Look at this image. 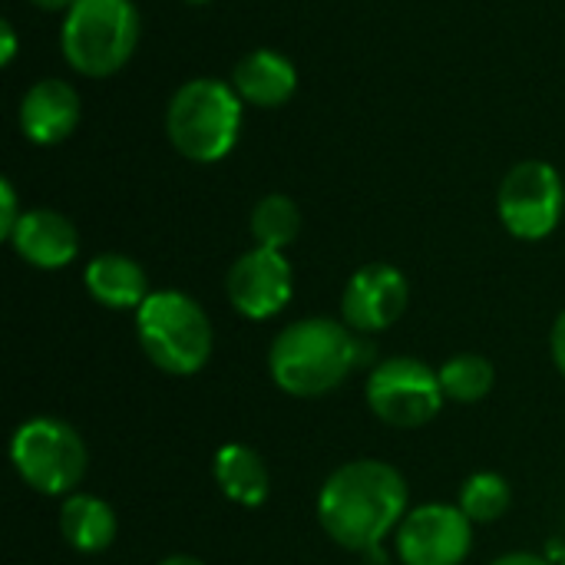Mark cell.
Returning <instances> with one entry per match:
<instances>
[{
	"instance_id": "6da1fadb",
	"label": "cell",
	"mask_w": 565,
	"mask_h": 565,
	"mask_svg": "<svg viewBox=\"0 0 565 565\" xmlns=\"http://www.w3.org/2000/svg\"><path fill=\"white\" fill-rule=\"evenodd\" d=\"M407 513V480L384 460H351L318 493L321 530L351 553L381 550Z\"/></svg>"
},
{
	"instance_id": "7a4b0ae2",
	"label": "cell",
	"mask_w": 565,
	"mask_h": 565,
	"mask_svg": "<svg viewBox=\"0 0 565 565\" xmlns=\"http://www.w3.org/2000/svg\"><path fill=\"white\" fill-rule=\"evenodd\" d=\"M374 354L344 321L301 318L278 331L268 348L271 381L291 397H321L344 384V377Z\"/></svg>"
},
{
	"instance_id": "3957f363",
	"label": "cell",
	"mask_w": 565,
	"mask_h": 565,
	"mask_svg": "<svg viewBox=\"0 0 565 565\" xmlns=\"http://www.w3.org/2000/svg\"><path fill=\"white\" fill-rule=\"evenodd\" d=\"M136 338L149 364L172 377L199 374L212 358V321L182 291H152L136 311Z\"/></svg>"
},
{
	"instance_id": "277c9868",
	"label": "cell",
	"mask_w": 565,
	"mask_h": 565,
	"mask_svg": "<svg viewBox=\"0 0 565 565\" xmlns=\"http://www.w3.org/2000/svg\"><path fill=\"white\" fill-rule=\"evenodd\" d=\"M242 96L222 79H189L175 89L166 113V132L179 156L218 162L232 152L242 129Z\"/></svg>"
},
{
	"instance_id": "5b68a950",
	"label": "cell",
	"mask_w": 565,
	"mask_h": 565,
	"mask_svg": "<svg viewBox=\"0 0 565 565\" xmlns=\"http://www.w3.org/2000/svg\"><path fill=\"white\" fill-rule=\"evenodd\" d=\"M139 40L132 0H76L63 20V56L83 76H113Z\"/></svg>"
},
{
	"instance_id": "8992f818",
	"label": "cell",
	"mask_w": 565,
	"mask_h": 565,
	"mask_svg": "<svg viewBox=\"0 0 565 565\" xmlns=\"http://www.w3.org/2000/svg\"><path fill=\"white\" fill-rule=\"evenodd\" d=\"M10 463L17 477L40 497H70L86 477L83 437L56 417H33L10 437Z\"/></svg>"
},
{
	"instance_id": "52a82bcc",
	"label": "cell",
	"mask_w": 565,
	"mask_h": 565,
	"mask_svg": "<svg viewBox=\"0 0 565 565\" xmlns=\"http://www.w3.org/2000/svg\"><path fill=\"white\" fill-rule=\"evenodd\" d=\"M364 397L371 414L394 430H417L430 424L447 401L440 374L430 364L407 354L381 361L367 374Z\"/></svg>"
},
{
	"instance_id": "ba28073f",
	"label": "cell",
	"mask_w": 565,
	"mask_h": 565,
	"mask_svg": "<svg viewBox=\"0 0 565 565\" xmlns=\"http://www.w3.org/2000/svg\"><path fill=\"white\" fill-rule=\"evenodd\" d=\"M563 175L543 159H526L513 166L497 195V212L503 228L523 242H540L553 235L563 218Z\"/></svg>"
},
{
	"instance_id": "9c48e42d",
	"label": "cell",
	"mask_w": 565,
	"mask_h": 565,
	"mask_svg": "<svg viewBox=\"0 0 565 565\" xmlns=\"http://www.w3.org/2000/svg\"><path fill=\"white\" fill-rule=\"evenodd\" d=\"M473 546V520L450 503H424L397 526L404 565H463Z\"/></svg>"
},
{
	"instance_id": "30bf717a",
	"label": "cell",
	"mask_w": 565,
	"mask_h": 565,
	"mask_svg": "<svg viewBox=\"0 0 565 565\" xmlns=\"http://www.w3.org/2000/svg\"><path fill=\"white\" fill-rule=\"evenodd\" d=\"M225 291L232 308L248 321H268L281 315L295 291V278L285 252L255 245L252 252L238 255L235 265L228 268Z\"/></svg>"
},
{
	"instance_id": "8fae6325",
	"label": "cell",
	"mask_w": 565,
	"mask_h": 565,
	"mask_svg": "<svg viewBox=\"0 0 565 565\" xmlns=\"http://www.w3.org/2000/svg\"><path fill=\"white\" fill-rule=\"evenodd\" d=\"M411 288L401 268L387 262H371L358 268L341 295V318L354 334L387 331L407 308Z\"/></svg>"
},
{
	"instance_id": "7c38bea8",
	"label": "cell",
	"mask_w": 565,
	"mask_h": 565,
	"mask_svg": "<svg viewBox=\"0 0 565 565\" xmlns=\"http://www.w3.org/2000/svg\"><path fill=\"white\" fill-rule=\"evenodd\" d=\"M13 252L33 268H66L79 252L76 225L53 209H30L10 235Z\"/></svg>"
},
{
	"instance_id": "4fadbf2b",
	"label": "cell",
	"mask_w": 565,
	"mask_h": 565,
	"mask_svg": "<svg viewBox=\"0 0 565 565\" xmlns=\"http://www.w3.org/2000/svg\"><path fill=\"white\" fill-rule=\"evenodd\" d=\"M79 122V96L66 79H40L20 99V129L36 146L63 142Z\"/></svg>"
},
{
	"instance_id": "5bb4252c",
	"label": "cell",
	"mask_w": 565,
	"mask_h": 565,
	"mask_svg": "<svg viewBox=\"0 0 565 565\" xmlns=\"http://www.w3.org/2000/svg\"><path fill=\"white\" fill-rule=\"evenodd\" d=\"M83 281H86V291L93 295V301L103 308H113V311H139L142 301L152 295L142 265L132 262L129 255H116V252L96 255L86 265Z\"/></svg>"
},
{
	"instance_id": "9a60e30c",
	"label": "cell",
	"mask_w": 565,
	"mask_h": 565,
	"mask_svg": "<svg viewBox=\"0 0 565 565\" xmlns=\"http://www.w3.org/2000/svg\"><path fill=\"white\" fill-rule=\"evenodd\" d=\"M232 86L235 93L252 103V106H265L275 109L281 106L295 86H298V70L288 56H281L278 50H252L248 56H242L235 63L232 73Z\"/></svg>"
},
{
	"instance_id": "2e32d148",
	"label": "cell",
	"mask_w": 565,
	"mask_h": 565,
	"mask_svg": "<svg viewBox=\"0 0 565 565\" xmlns=\"http://www.w3.org/2000/svg\"><path fill=\"white\" fill-rule=\"evenodd\" d=\"M212 477L218 490L238 507H262L271 490L268 467L248 444H225L212 460Z\"/></svg>"
},
{
	"instance_id": "e0dca14e",
	"label": "cell",
	"mask_w": 565,
	"mask_h": 565,
	"mask_svg": "<svg viewBox=\"0 0 565 565\" xmlns=\"http://www.w3.org/2000/svg\"><path fill=\"white\" fill-rule=\"evenodd\" d=\"M60 533L70 550L96 556L116 540V513L93 493H70L60 507Z\"/></svg>"
},
{
	"instance_id": "ac0fdd59",
	"label": "cell",
	"mask_w": 565,
	"mask_h": 565,
	"mask_svg": "<svg viewBox=\"0 0 565 565\" xmlns=\"http://www.w3.org/2000/svg\"><path fill=\"white\" fill-rule=\"evenodd\" d=\"M301 232V212L288 195H265L252 209V238L262 248L285 252Z\"/></svg>"
},
{
	"instance_id": "d6986e66",
	"label": "cell",
	"mask_w": 565,
	"mask_h": 565,
	"mask_svg": "<svg viewBox=\"0 0 565 565\" xmlns=\"http://www.w3.org/2000/svg\"><path fill=\"white\" fill-rule=\"evenodd\" d=\"M440 387L447 401L457 404H477L493 391L497 371L483 354H457L447 364H440Z\"/></svg>"
},
{
	"instance_id": "ffe728a7",
	"label": "cell",
	"mask_w": 565,
	"mask_h": 565,
	"mask_svg": "<svg viewBox=\"0 0 565 565\" xmlns=\"http://www.w3.org/2000/svg\"><path fill=\"white\" fill-rule=\"evenodd\" d=\"M460 510L473 523H497L510 510V483L493 470L467 477V483L460 487Z\"/></svg>"
},
{
	"instance_id": "44dd1931",
	"label": "cell",
	"mask_w": 565,
	"mask_h": 565,
	"mask_svg": "<svg viewBox=\"0 0 565 565\" xmlns=\"http://www.w3.org/2000/svg\"><path fill=\"white\" fill-rule=\"evenodd\" d=\"M20 218H23V212L17 205V192H13L10 179H0V238L10 242V235H13Z\"/></svg>"
},
{
	"instance_id": "7402d4cb",
	"label": "cell",
	"mask_w": 565,
	"mask_h": 565,
	"mask_svg": "<svg viewBox=\"0 0 565 565\" xmlns=\"http://www.w3.org/2000/svg\"><path fill=\"white\" fill-rule=\"evenodd\" d=\"M550 348H553V361L559 367V374L565 377V311L556 318L553 324V338H550Z\"/></svg>"
},
{
	"instance_id": "603a6c76",
	"label": "cell",
	"mask_w": 565,
	"mask_h": 565,
	"mask_svg": "<svg viewBox=\"0 0 565 565\" xmlns=\"http://www.w3.org/2000/svg\"><path fill=\"white\" fill-rule=\"evenodd\" d=\"M0 36H3L0 63L10 66V63H13V53H17V33H13V23H10V20H0Z\"/></svg>"
},
{
	"instance_id": "cb8c5ba5",
	"label": "cell",
	"mask_w": 565,
	"mask_h": 565,
	"mask_svg": "<svg viewBox=\"0 0 565 565\" xmlns=\"http://www.w3.org/2000/svg\"><path fill=\"white\" fill-rule=\"evenodd\" d=\"M493 565H556L553 559H546V556H536V553H507V556H500Z\"/></svg>"
},
{
	"instance_id": "d4e9b609",
	"label": "cell",
	"mask_w": 565,
	"mask_h": 565,
	"mask_svg": "<svg viewBox=\"0 0 565 565\" xmlns=\"http://www.w3.org/2000/svg\"><path fill=\"white\" fill-rule=\"evenodd\" d=\"M33 7H40V10H70L76 0H30Z\"/></svg>"
},
{
	"instance_id": "484cf974",
	"label": "cell",
	"mask_w": 565,
	"mask_h": 565,
	"mask_svg": "<svg viewBox=\"0 0 565 565\" xmlns=\"http://www.w3.org/2000/svg\"><path fill=\"white\" fill-rule=\"evenodd\" d=\"M159 565H205L202 559H195V556H169V559H162Z\"/></svg>"
},
{
	"instance_id": "4316f807",
	"label": "cell",
	"mask_w": 565,
	"mask_h": 565,
	"mask_svg": "<svg viewBox=\"0 0 565 565\" xmlns=\"http://www.w3.org/2000/svg\"><path fill=\"white\" fill-rule=\"evenodd\" d=\"M553 556H556V565H565V546H553Z\"/></svg>"
},
{
	"instance_id": "83f0119b",
	"label": "cell",
	"mask_w": 565,
	"mask_h": 565,
	"mask_svg": "<svg viewBox=\"0 0 565 565\" xmlns=\"http://www.w3.org/2000/svg\"><path fill=\"white\" fill-rule=\"evenodd\" d=\"M189 3H209V0H189Z\"/></svg>"
}]
</instances>
